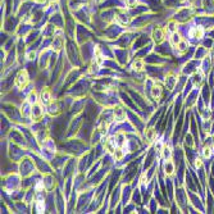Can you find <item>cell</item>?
<instances>
[{
    "mask_svg": "<svg viewBox=\"0 0 214 214\" xmlns=\"http://www.w3.org/2000/svg\"><path fill=\"white\" fill-rule=\"evenodd\" d=\"M187 50V44L185 41H180V45H178V51L180 53H183Z\"/></svg>",
    "mask_w": 214,
    "mask_h": 214,
    "instance_id": "15",
    "label": "cell"
},
{
    "mask_svg": "<svg viewBox=\"0 0 214 214\" xmlns=\"http://www.w3.org/2000/svg\"><path fill=\"white\" fill-rule=\"evenodd\" d=\"M162 86H154L153 88H151V95H153L154 99H159L160 96H162Z\"/></svg>",
    "mask_w": 214,
    "mask_h": 214,
    "instance_id": "9",
    "label": "cell"
},
{
    "mask_svg": "<svg viewBox=\"0 0 214 214\" xmlns=\"http://www.w3.org/2000/svg\"><path fill=\"white\" fill-rule=\"evenodd\" d=\"M135 3H136V0H126V4L128 5V7H132Z\"/></svg>",
    "mask_w": 214,
    "mask_h": 214,
    "instance_id": "16",
    "label": "cell"
},
{
    "mask_svg": "<svg viewBox=\"0 0 214 214\" xmlns=\"http://www.w3.org/2000/svg\"><path fill=\"white\" fill-rule=\"evenodd\" d=\"M177 80L174 78V77H167V80H165V85H167V87L169 88V90H172V88L174 87V84H176Z\"/></svg>",
    "mask_w": 214,
    "mask_h": 214,
    "instance_id": "12",
    "label": "cell"
},
{
    "mask_svg": "<svg viewBox=\"0 0 214 214\" xmlns=\"http://www.w3.org/2000/svg\"><path fill=\"white\" fill-rule=\"evenodd\" d=\"M189 35L191 37L201 38V37H203V35H204V31H203V28H201V27H192L191 29H190Z\"/></svg>",
    "mask_w": 214,
    "mask_h": 214,
    "instance_id": "6",
    "label": "cell"
},
{
    "mask_svg": "<svg viewBox=\"0 0 214 214\" xmlns=\"http://www.w3.org/2000/svg\"><path fill=\"white\" fill-rule=\"evenodd\" d=\"M145 135H146V140H147V141H149V142H153L154 140H155V136H156V130H154V128L146 130Z\"/></svg>",
    "mask_w": 214,
    "mask_h": 214,
    "instance_id": "8",
    "label": "cell"
},
{
    "mask_svg": "<svg viewBox=\"0 0 214 214\" xmlns=\"http://www.w3.org/2000/svg\"><path fill=\"white\" fill-rule=\"evenodd\" d=\"M153 37H154V41L160 43V41L163 40V32H162V29L156 28L155 31H154V34H153Z\"/></svg>",
    "mask_w": 214,
    "mask_h": 214,
    "instance_id": "11",
    "label": "cell"
},
{
    "mask_svg": "<svg viewBox=\"0 0 214 214\" xmlns=\"http://www.w3.org/2000/svg\"><path fill=\"white\" fill-rule=\"evenodd\" d=\"M163 155H164L165 159H171V155H172V151L169 147H163Z\"/></svg>",
    "mask_w": 214,
    "mask_h": 214,
    "instance_id": "14",
    "label": "cell"
},
{
    "mask_svg": "<svg viewBox=\"0 0 214 214\" xmlns=\"http://www.w3.org/2000/svg\"><path fill=\"white\" fill-rule=\"evenodd\" d=\"M31 115H32V118H34V121H38L40 118H43V115H44L43 106L38 105V104H34V106H32V109H31Z\"/></svg>",
    "mask_w": 214,
    "mask_h": 214,
    "instance_id": "2",
    "label": "cell"
},
{
    "mask_svg": "<svg viewBox=\"0 0 214 214\" xmlns=\"http://www.w3.org/2000/svg\"><path fill=\"white\" fill-rule=\"evenodd\" d=\"M173 171H174L173 163H172L169 159H167V163H165V173H167L168 176H171V174L173 173Z\"/></svg>",
    "mask_w": 214,
    "mask_h": 214,
    "instance_id": "10",
    "label": "cell"
},
{
    "mask_svg": "<svg viewBox=\"0 0 214 214\" xmlns=\"http://www.w3.org/2000/svg\"><path fill=\"white\" fill-rule=\"evenodd\" d=\"M27 102L29 104H36L38 102V97H37V94L36 93H31L29 94V96H28V100Z\"/></svg>",
    "mask_w": 214,
    "mask_h": 214,
    "instance_id": "13",
    "label": "cell"
},
{
    "mask_svg": "<svg viewBox=\"0 0 214 214\" xmlns=\"http://www.w3.org/2000/svg\"><path fill=\"white\" fill-rule=\"evenodd\" d=\"M60 105H59V103L58 102H55V103H50V105H49V114L50 115H56V114H59L60 113Z\"/></svg>",
    "mask_w": 214,
    "mask_h": 214,
    "instance_id": "4",
    "label": "cell"
},
{
    "mask_svg": "<svg viewBox=\"0 0 214 214\" xmlns=\"http://www.w3.org/2000/svg\"><path fill=\"white\" fill-rule=\"evenodd\" d=\"M28 81H29L28 72H27V71H26V69H22V71H19V72H18V75H17V77H16V81H14V84H16V86H17V87L22 88V87H25V86L28 84Z\"/></svg>",
    "mask_w": 214,
    "mask_h": 214,
    "instance_id": "1",
    "label": "cell"
},
{
    "mask_svg": "<svg viewBox=\"0 0 214 214\" xmlns=\"http://www.w3.org/2000/svg\"><path fill=\"white\" fill-rule=\"evenodd\" d=\"M113 113H114V118L117 121H123L126 118V110L123 108H121V106H115Z\"/></svg>",
    "mask_w": 214,
    "mask_h": 214,
    "instance_id": "3",
    "label": "cell"
},
{
    "mask_svg": "<svg viewBox=\"0 0 214 214\" xmlns=\"http://www.w3.org/2000/svg\"><path fill=\"white\" fill-rule=\"evenodd\" d=\"M144 67H145V63H144V60L142 59H135V62L132 63V69L133 71H136V72H140V71H142L144 69Z\"/></svg>",
    "mask_w": 214,
    "mask_h": 214,
    "instance_id": "7",
    "label": "cell"
},
{
    "mask_svg": "<svg viewBox=\"0 0 214 214\" xmlns=\"http://www.w3.org/2000/svg\"><path fill=\"white\" fill-rule=\"evenodd\" d=\"M40 102H41L43 105H47V104L51 103V100H50V91L49 90H43L41 96H40Z\"/></svg>",
    "mask_w": 214,
    "mask_h": 214,
    "instance_id": "5",
    "label": "cell"
}]
</instances>
